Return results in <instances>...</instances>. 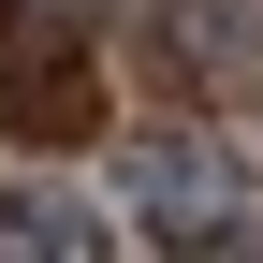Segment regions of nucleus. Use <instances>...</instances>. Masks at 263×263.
<instances>
[{"instance_id":"obj_1","label":"nucleus","mask_w":263,"mask_h":263,"mask_svg":"<svg viewBox=\"0 0 263 263\" xmlns=\"http://www.w3.org/2000/svg\"><path fill=\"white\" fill-rule=\"evenodd\" d=\"M0 132H29V146L103 132V73H88L59 0H0Z\"/></svg>"},{"instance_id":"obj_2","label":"nucleus","mask_w":263,"mask_h":263,"mask_svg":"<svg viewBox=\"0 0 263 263\" xmlns=\"http://www.w3.org/2000/svg\"><path fill=\"white\" fill-rule=\"evenodd\" d=\"M146 44H161V88H190V103H249V88H263V0H161Z\"/></svg>"},{"instance_id":"obj_3","label":"nucleus","mask_w":263,"mask_h":263,"mask_svg":"<svg viewBox=\"0 0 263 263\" xmlns=\"http://www.w3.org/2000/svg\"><path fill=\"white\" fill-rule=\"evenodd\" d=\"M146 219L190 234V249H219L234 234V176H219V161H146Z\"/></svg>"}]
</instances>
